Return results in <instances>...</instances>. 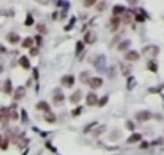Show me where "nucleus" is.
I'll return each instance as SVG.
<instances>
[{"mask_svg":"<svg viewBox=\"0 0 164 155\" xmlns=\"http://www.w3.org/2000/svg\"><path fill=\"white\" fill-rule=\"evenodd\" d=\"M83 48H84V43L83 42H78L77 43V55H80V53L83 51Z\"/></svg>","mask_w":164,"mask_h":155,"instance_id":"473e14b6","label":"nucleus"},{"mask_svg":"<svg viewBox=\"0 0 164 155\" xmlns=\"http://www.w3.org/2000/svg\"><path fill=\"white\" fill-rule=\"evenodd\" d=\"M81 97H83V93H81L80 90H77V91L69 97V101H70V104H78L81 101Z\"/></svg>","mask_w":164,"mask_h":155,"instance_id":"9b49d317","label":"nucleus"},{"mask_svg":"<svg viewBox=\"0 0 164 155\" xmlns=\"http://www.w3.org/2000/svg\"><path fill=\"white\" fill-rule=\"evenodd\" d=\"M8 144H10V139L6 137V139H3V141H2V144H0V149H2V150H6Z\"/></svg>","mask_w":164,"mask_h":155,"instance_id":"2f4dec72","label":"nucleus"},{"mask_svg":"<svg viewBox=\"0 0 164 155\" xmlns=\"http://www.w3.org/2000/svg\"><path fill=\"white\" fill-rule=\"evenodd\" d=\"M97 101H99V97H97V94H96L94 91L86 94V104L88 106H97Z\"/></svg>","mask_w":164,"mask_h":155,"instance_id":"6e6552de","label":"nucleus"},{"mask_svg":"<svg viewBox=\"0 0 164 155\" xmlns=\"http://www.w3.org/2000/svg\"><path fill=\"white\" fill-rule=\"evenodd\" d=\"M81 110H83V109H81V107H77V109H75L73 112H72V117H78V115H80V114H81Z\"/></svg>","mask_w":164,"mask_h":155,"instance_id":"e433bc0d","label":"nucleus"},{"mask_svg":"<svg viewBox=\"0 0 164 155\" xmlns=\"http://www.w3.org/2000/svg\"><path fill=\"white\" fill-rule=\"evenodd\" d=\"M121 72L124 74V75H129V72H131V67H129L128 64H123V62H121Z\"/></svg>","mask_w":164,"mask_h":155,"instance_id":"cd10ccee","label":"nucleus"},{"mask_svg":"<svg viewBox=\"0 0 164 155\" xmlns=\"http://www.w3.org/2000/svg\"><path fill=\"white\" fill-rule=\"evenodd\" d=\"M102 83H104V80L100 79V77H93V79H89V82H88V85H89L91 90H97L102 86Z\"/></svg>","mask_w":164,"mask_h":155,"instance_id":"423d86ee","label":"nucleus"},{"mask_svg":"<svg viewBox=\"0 0 164 155\" xmlns=\"http://www.w3.org/2000/svg\"><path fill=\"white\" fill-rule=\"evenodd\" d=\"M73 83H75V77L70 75V74H67V75H64L62 79H61V85L66 86V88H70Z\"/></svg>","mask_w":164,"mask_h":155,"instance_id":"39448f33","label":"nucleus"},{"mask_svg":"<svg viewBox=\"0 0 164 155\" xmlns=\"http://www.w3.org/2000/svg\"><path fill=\"white\" fill-rule=\"evenodd\" d=\"M147 147H148V142H142L140 144V149H147Z\"/></svg>","mask_w":164,"mask_h":155,"instance_id":"37998d69","label":"nucleus"},{"mask_svg":"<svg viewBox=\"0 0 164 155\" xmlns=\"http://www.w3.org/2000/svg\"><path fill=\"white\" fill-rule=\"evenodd\" d=\"M53 102H54V106H62L64 104V94L62 93H54V97H53Z\"/></svg>","mask_w":164,"mask_h":155,"instance_id":"ddd939ff","label":"nucleus"},{"mask_svg":"<svg viewBox=\"0 0 164 155\" xmlns=\"http://www.w3.org/2000/svg\"><path fill=\"white\" fill-rule=\"evenodd\" d=\"M21 46H22V48H29L30 50L33 46V39H32V37H26V39L22 40Z\"/></svg>","mask_w":164,"mask_h":155,"instance_id":"6ab92c4d","label":"nucleus"},{"mask_svg":"<svg viewBox=\"0 0 164 155\" xmlns=\"http://www.w3.org/2000/svg\"><path fill=\"white\" fill-rule=\"evenodd\" d=\"M104 64H105V56L104 55H100V56H97V58H96L94 66L97 67V69H104Z\"/></svg>","mask_w":164,"mask_h":155,"instance_id":"a211bd4d","label":"nucleus"},{"mask_svg":"<svg viewBox=\"0 0 164 155\" xmlns=\"http://www.w3.org/2000/svg\"><path fill=\"white\" fill-rule=\"evenodd\" d=\"M96 8H97L99 11H104V10L107 8V3L105 2H99V3H96Z\"/></svg>","mask_w":164,"mask_h":155,"instance_id":"c85d7f7f","label":"nucleus"},{"mask_svg":"<svg viewBox=\"0 0 164 155\" xmlns=\"http://www.w3.org/2000/svg\"><path fill=\"white\" fill-rule=\"evenodd\" d=\"M159 53V48L156 45H148V46H143L142 50V55H145L147 58H155L156 55Z\"/></svg>","mask_w":164,"mask_h":155,"instance_id":"f257e3e1","label":"nucleus"},{"mask_svg":"<svg viewBox=\"0 0 164 155\" xmlns=\"http://www.w3.org/2000/svg\"><path fill=\"white\" fill-rule=\"evenodd\" d=\"M134 85H135V80L131 77V79H129V82H128V90H132V88H134Z\"/></svg>","mask_w":164,"mask_h":155,"instance_id":"c9c22d12","label":"nucleus"},{"mask_svg":"<svg viewBox=\"0 0 164 155\" xmlns=\"http://www.w3.org/2000/svg\"><path fill=\"white\" fill-rule=\"evenodd\" d=\"M73 26H75V19L72 18V22H70V24H67V26H66V31H70V29L73 27Z\"/></svg>","mask_w":164,"mask_h":155,"instance_id":"ea45409f","label":"nucleus"},{"mask_svg":"<svg viewBox=\"0 0 164 155\" xmlns=\"http://www.w3.org/2000/svg\"><path fill=\"white\" fill-rule=\"evenodd\" d=\"M150 119H151V114L148 110H140V112L135 114V120L137 122H148Z\"/></svg>","mask_w":164,"mask_h":155,"instance_id":"0eeeda50","label":"nucleus"},{"mask_svg":"<svg viewBox=\"0 0 164 155\" xmlns=\"http://www.w3.org/2000/svg\"><path fill=\"white\" fill-rule=\"evenodd\" d=\"M119 24H121V18H117V16H113V18L110 19V24H108V27H110L112 31H115V29H117Z\"/></svg>","mask_w":164,"mask_h":155,"instance_id":"dca6fc26","label":"nucleus"},{"mask_svg":"<svg viewBox=\"0 0 164 155\" xmlns=\"http://www.w3.org/2000/svg\"><path fill=\"white\" fill-rule=\"evenodd\" d=\"M107 75L110 77V79H113V77H115V69H113V67H110V69H108Z\"/></svg>","mask_w":164,"mask_h":155,"instance_id":"4c0bfd02","label":"nucleus"},{"mask_svg":"<svg viewBox=\"0 0 164 155\" xmlns=\"http://www.w3.org/2000/svg\"><path fill=\"white\" fill-rule=\"evenodd\" d=\"M83 6L84 8H91V6H96V2L94 0H86V2H83Z\"/></svg>","mask_w":164,"mask_h":155,"instance_id":"7c9ffc66","label":"nucleus"},{"mask_svg":"<svg viewBox=\"0 0 164 155\" xmlns=\"http://www.w3.org/2000/svg\"><path fill=\"white\" fill-rule=\"evenodd\" d=\"M0 144H2V134H0Z\"/></svg>","mask_w":164,"mask_h":155,"instance_id":"c03bdc74","label":"nucleus"},{"mask_svg":"<svg viewBox=\"0 0 164 155\" xmlns=\"http://www.w3.org/2000/svg\"><path fill=\"white\" fill-rule=\"evenodd\" d=\"M126 11V8L124 6H121V5H117L113 8V16H117V18H119V16H123V13Z\"/></svg>","mask_w":164,"mask_h":155,"instance_id":"aec40b11","label":"nucleus"},{"mask_svg":"<svg viewBox=\"0 0 164 155\" xmlns=\"http://www.w3.org/2000/svg\"><path fill=\"white\" fill-rule=\"evenodd\" d=\"M19 64H21V67H24V69H29L30 67V62H29V59H27V56H21Z\"/></svg>","mask_w":164,"mask_h":155,"instance_id":"5701e85b","label":"nucleus"},{"mask_svg":"<svg viewBox=\"0 0 164 155\" xmlns=\"http://www.w3.org/2000/svg\"><path fill=\"white\" fill-rule=\"evenodd\" d=\"M8 107L0 106V123H6L8 122Z\"/></svg>","mask_w":164,"mask_h":155,"instance_id":"9d476101","label":"nucleus"},{"mask_svg":"<svg viewBox=\"0 0 164 155\" xmlns=\"http://www.w3.org/2000/svg\"><path fill=\"white\" fill-rule=\"evenodd\" d=\"M33 24V18H32V15H27V18H26V26H32Z\"/></svg>","mask_w":164,"mask_h":155,"instance_id":"f704fd0d","label":"nucleus"},{"mask_svg":"<svg viewBox=\"0 0 164 155\" xmlns=\"http://www.w3.org/2000/svg\"><path fill=\"white\" fill-rule=\"evenodd\" d=\"M37 55H38V48H33L32 46L30 48V56H37Z\"/></svg>","mask_w":164,"mask_h":155,"instance_id":"58836bf2","label":"nucleus"},{"mask_svg":"<svg viewBox=\"0 0 164 155\" xmlns=\"http://www.w3.org/2000/svg\"><path fill=\"white\" fill-rule=\"evenodd\" d=\"M147 67H148L151 72H158V66H156V62L155 61H150L148 64H147Z\"/></svg>","mask_w":164,"mask_h":155,"instance_id":"a878e982","label":"nucleus"},{"mask_svg":"<svg viewBox=\"0 0 164 155\" xmlns=\"http://www.w3.org/2000/svg\"><path fill=\"white\" fill-rule=\"evenodd\" d=\"M45 122H46V123H54V122H56V115H54L53 112L45 114Z\"/></svg>","mask_w":164,"mask_h":155,"instance_id":"4be33fe9","label":"nucleus"},{"mask_svg":"<svg viewBox=\"0 0 164 155\" xmlns=\"http://www.w3.org/2000/svg\"><path fill=\"white\" fill-rule=\"evenodd\" d=\"M96 125H97V122H93V123H91V125H89V126H88V128H84V133H86V131H89V130H91V128H93V126H96Z\"/></svg>","mask_w":164,"mask_h":155,"instance_id":"79ce46f5","label":"nucleus"},{"mask_svg":"<svg viewBox=\"0 0 164 155\" xmlns=\"http://www.w3.org/2000/svg\"><path fill=\"white\" fill-rule=\"evenodd\" d=\"M105 130H107V128H105V125H100L99 128H96V130L93 131V136H96V137H97V136H100V134L104 133Z\"/></svg>","mask_w":164,"mask_h":155,"instance_id":"393cba45","label":"nucleus"},{"mask_svg":"<svg viewBox=\"0 0 164 155\" xmlns=\"http://www.w3.org/2000/svg\"><path fill=\"white\" fill-rule=\"evenodd\" d=\"M107 101H108V96H102L100 99L97 101V106H100V107L105 106V104H107Z\"/></svg>","mask_w":164,"mask_h":155,"instance_id":"c756f323","label":"nucleus"},{"mask_svg":"<svg viewBox=\"0 0 164 155\" xmlns=\"http://www.w3.org/2000/svg\"><path fill=\"white\" fill-rule=\"evenodd\" d=\"M140 141H142V134H139V133H134V134H131V136L128 137L129 144H135V142H140Z\"/></svg>","mask_w":164,"mask_h":155,"instance_id":"f3484780","label":"nucleus"},{"mask_svg":"<svg viewBox=\"0 0 164 155\" xmlns=\"http://www.w3.org/2000/svg\"><path fill=\"white\" fill-rule=\"evenodd\" d=\"M37 110H42V112L48 114V112H51V107H50V104H48L46 101H40V102L37 104Z\"/></svg>","mask_w":164,"mask_h":155,"instance_id":"f8f14e48","label":"nucleus"},{"mask_svg":"<svg viewBox=\"0 0 164 155\" xmlns=\"http://www.w3.org/2000/svg\"><path fill=\"white\" fill-rule=\"evenodd\" d=\"M6 40H8L10 43H18L19 42V35L18 34H15V32H11V34L6 35Z\"/></svg>","mask_w":164,"mask_h":155,"instance_id":"412c9836","label":"nucleus"},{"mask_svg":"<svg viewBox=\"0 0 164 155\" xmlns=\"http://www.w3.org/2000/svg\"><path fill=\"white\" fill-rule=\"evenodd\" d=\"M97 40V34L93 32V31H88L84 32V37H83V43H86V45H93V43Z\"/></svg>","mask_w":164,"mask_h":155,"instance_id":"7ed1b4c3","label":"nucleus"},{"mask_svg":"<svg viewBox=\"0 0 164 155\" xmlns=\"http://www.w3.org/2000/svg\"><path fill=\"white\" fill-rule=\"evenodd\" d=\"M134 21H137V22H143V21H145V18H143L142 15H137V13H134Z\"/></svg>","mask_w":164,"mask_h":155,"instance_id":"72a5a7b5","label":"nucleus"},{"mask_svg":"<svg viewBox=\"0 0 164 155\" xmlns=\"http://www.w3.org/2000/svg\"><path fill=\"white\" fill-rule=\"evenodd\" d=\"M129 46H131V40H123L118 45V51H129Z\"/></svg>","mask_w":164,"mask_h":155,"instance_id":"4468645a","label":"nucleus"},{"mask_svg":"<svg viewBox=\"0 0 164 155\" xmlns=\"http://www.w3.org/2000/svg\"><path fill=\"white\" fill-rule=\"evenodd\" d=\"M24 96H26V88H24V86H18V88L15 90V93H13L15 101H21Z\"/></svg>","mask_w":164,"mask_h":155,"instance_id":"1a4fd4ad","label":"nucleus"},{"mask_svg":"<svg viewBox=\"0 0 164 155\" xmlns=\"http://www.w3.org/2000/svg\"><path fill=\"white\" fill-rule=\"evenodd\" d=\"M3 93H6V94L13 93V86H11V80L10 79H6L5 82H3Z\"/></svg>","mask_w":164,"mask_h":155,"instance_id":"2eb2a0df","label":"nucleus"},{"mask_svg":"<svg viewBox=\"0 0 164 155\" xmlns=\"http://www.w3.org/2000/svg\"><path fill=\"white\" fill-rule=\"evenodd\" d=\"M126 128H128V130H134V123L132 122H126Z\"/></svg>","mask_w":164,"mask_h":155,"instance_id":"a19ab883","label":"nucleus"},{"mask_svg":"<svg viewBox=\"0 0 164 155\" xmlns=\"http://www.w3.org/2000/svg\"><path fill=\"white\" fill-rule=\"evenodd\" d=\"M134 10H126L124 13H123L121 16V22L123 24H131L132 21H134Z\"/></svg>","mask_w":164,"mask_h":155,"instance_id":"f03ea898","label":"nucleus"},{"mask_svg":"<svg viewBox=\"0 0 164 155\" xmlns=\"http://www.w3.org/2000/svg\"><path fill=\"white\" fill-rule=\"evenodd\" d=\"M124 59H126L128 62L139 61V59H140V53H139V51H135V50H129V51L124 55Z\"/></svg>","mask_w":164,"mask_h":155,"instance_id":"20e7f679","label":"nucleus"},{"mask_svg":"<svg viewBox=\"0 0 164 155\" xmlns=\"http://www.w3.org/2000/svg\"><path fill=\"white\" fill-rule=\"evenodd\" d=\"M89 79H91V77H89V72H86V70L80 74V80H81L83 83H86V85H88V82H89Z\"/></svg>","mask_w":164,"mask_h":155,"instance_id":"b1692460","label":"nucleus"},{"mask_svg":"<svg viewBox=\"0 0 164 155\" xmlns=\"http://www.w3.org/2000/svg\"><path fill=\"white\" fill-rule=\"evenodd\" d=\"M37 31L40 32V35H45V34L48 32V29H46L45 24H38V26H37Z\"/></svg>","mask_w":164,"mask_h":155,"instance_id":"bb28decb","label":"nucleus"}]
</instances>
